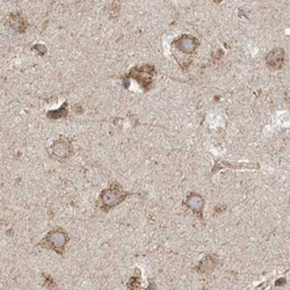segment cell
<instances>
[{
  "label": "cell",
  "mask_w": 290,
  "mask_h": 290,
  "mask_svg": "<svg viewBox=\"0 0 290 290\" xmlns=\"http://www.w3.org/2000/svg\"><path fill=\"white\" fill-rule=\"evenodd\" d=\"M52 155L58 159H66L72 152L71 143L66 140H58L52 145Z\"/></svg>",
  "instance_id": "ba28073f"
},
{
  "label": "cell",
  "mask_w": 290,
  "mask_h": 290,
  "mask_svg": "<svg viewBox=\"0 0 290 290\" xmlns=\"http://www.w3.org/2000/svg\"><path fill=\"white\" fill-rule=\"evenodd\" d=\"M154 74H155L154 66L148 64L143 65L141 68L136 66V68H134L129 73L130 77L136 79L137 83L140 84L143 90L145 91H149L151 86H152Z\"/></svg>",
  "instance_id": "6da1fadb"
},
{
  "label": "cell",
  "mask_w": 290,
  "mask_h": 290,
  "mask_svg": "<svg viewBox=\"0 0 290 290\" xmlns=\"http://www.w3.org/2000/svg\"><path fill=\"white\" fill-rule=\"evenodd\" d=\"M215 265L216 263H215V259H214V256L208 255L207 258H204L202 260V262L200 263L199 270L202 271V272H207V271L213 270V268L215 267Z\"/></svg>",
  "instance_id": "9c48e42d"
},
{
  "label": "cell",
  "mask_w": 290,
  "mask_h": 290,
  "mask_svg": "<svg viewBox=\"0 0 290 290\" xmlns=\"http://www.w3.org/2000/svg\"><path fill=\"white\" fill-rule=\"evenodd\" d=\"M204 199L201 195L196 194V193H191L186 197V201H184V204L187 205V208L192 210L193 213L196 214L201 220H202V212L204 208Z\"/></svg>",
  "instance_id": "5b68a950"
},
{
  "label": "cell",
  "mask_w": 290,
  "mask_h": 290,
  "mask_svg": "<svg viewBox=\"0 0 290 290\" xmlns=\"http://www.w3.org/2000/svg\"><path fill=\"white\" fill-rule=\"evenodd\" d=\"M233 169V170H259L258 164H249V163H243V164H232L228 163L226 161H216V165L214 166L213 173H216L220 170L225 169Z\"/></svg>",
  "instance_id": "52a82bcc"
},
{
  "label": "cell",
  "mask_w": 290,
  "mask_h": 290,
  "mask_svg": "<svg viewBox=\"0 0 290 290\" xmlns=\"http://www.w3.org/2000/svg\"><path fill=\"white\" fill-rule=\"evenodd\" d=\"M45 242H47L49 247L62 252L63 249H64L66 242H68V236L61 230H55L48 234V237L45 238Z\"/></svg>",
  "instance_id": "277c9868"
},
{
  "label": "cell",
  "mask_w": 290,
  "mask_h": 290,
  "mask_svg": "<svg viewBox=\"0 0 290 290\" xmlns=\"http://www.w3.org/2000/svg\"><path fill=\"white\" fill-rule=\"evenodd\" d=\"M66 107L68 106H66V103H64V106L58 109V111L49 112L48 116L50 117V119H61V117H65L66 113H68V109H66Z\"/></svg>",
  "instance_id": "30bf717a"
},
{
  "label": "cell",
  "mask_w": 290,
  "mask_h": 290,
  "mask_svg": "<svg viewBox=\"0 0 290 290\" xmlns=\"http://www.w3.org/2000/svg\"><path fill=\"white\" fill-rule=\"evenodd\" d=\"M125 196H127V194H124L120 187L119 188L111 187L106 189V191H103L101 194V202L103 208L109 209L115 207V205L119 204L121 201H123Z\"/></svg>",
  "instance_id": "3957f363"
},
{
  "label": "cell",
  "mask_w": 290,
  "mask_h": 290,
  "mask_svg": "<svg viewBox=\"0 0 290 290\" xmlns=\"http://www.w3.org/2000/svg\"><path fill=\"white\" fill-rule=\"evenodd\" d=\"M285 52L282 48H275L266 56V64L274 70H279L284 64Z\"/></svg>",
  "instance_id": "8992f818"
},
{
  "label": "cell",
  "mask_w": 290,
  "mask_h": 290,
  "mask_svg": "<svg viewBox=\"0 0 290 290\" xmlns=\"http://www.w3.org/2000/svg\"><path fill=\"white\" fill-rule=\"evenodd\" d=\"M172 45H173V47L180 52L192 55L196 51L197 48H199L200 42L196 37L192 35H181L173 41V44Z\"/></svg>",
  "instance_id": "7a4b0ae2"
}]
</instances>
